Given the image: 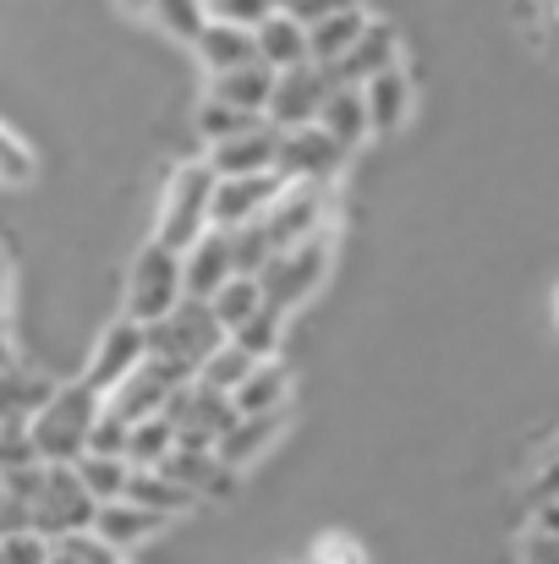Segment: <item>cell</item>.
Listing matches in <instances>:
<instances>
[{
  "instance_id": "6da1fadb",
  "label": "cell",
  "mask_w": 559,
  "mask_h": 564,
  "mask_svg": "<svg viewBox=\"0 0 559 564\" xmlns=\"http://www.w3.org/2000/svg\"><path fill=\"white\" fill-rule=\"evenodd\" d=\"M99 405H105V394L88 389L83 378L50 389V394L39 400V411L28 416V438H33L39 460L72 466V460L88 449V433H94V422H99Z\"/></svg>"
},
{
  "instance_id": "7a4b0ae2",
  "label": "cell",
  "mask_w": 559,
  "mask_h": 564,
  "mask_svg": "<svg viewBox=\"0 0 559 564\" xmlns=\"http://www.w3.org/2000/svg\"><path fill=\"white\" fill-rule=\"evenodd\" d=\"M324 274H330V236L319 230V236H308V241H297V247H275L269 263L258 269V291H264V302H269L275 313L291 318V313L324 285Z\"/></svg>"
},
{
  "instance_id": "3957f363",
  "label": "cell",
  "mask_w": 559,
  "mask_h": 564,
  "mask_svg": "<svg viewBox=\"0 0 559 564\" xmlns=\"http://www.w3.org/2000/svg\"><path fill=\"white\" fill-rule=\"evenodd\" d=\"M225 340V324L214 318V307L203 296H182L165 318L149 324V357H171V362H186L192 373L203 368V357Z\"/></svg>"
},
{
  "instance_id": "277c9868",
  "label": "cell",
  "mask_w": 559,
  "mask_h": 564,
  "mask_svg": "<svg viewBox=\"0 0 559 564\" xmlns=\"http://www.w3.org/2000/svg\"><path fill=\"white\" fill-rule=\"evenodd\" d=\"M214 171L208 165H182L165 187V203H160V225H154V241L171 247V252H186L214 219H208V203H214Z\"/></svg>"
},
{
  "instance_id": "5b68a950",
  "label": "cell",
  "mask_w": 559,
  "mask_h": 564,
  "mask_svg": "<svg viewBox=\"0 0 559 564\" xmlns=\"http://www.w3.org/2000/svg\"><path fill=\"white\" fill-rule=\"evenodd\" d=\"M182 296H186L182 252L149 241V247L138 252V263H132V280H127V318L154 324V318H165Z\"/></svg>"
},
{
  "instance_id": "8992f818",
  "label": "cell",
  "mask_w": 559,
  "mask_h": 564,
  "mask_svg": "<svg viewBox=\"0 0 559 564\" xmlns=\"http://www.w3.org/2000/svg\"><path fill=\"white\" fill-rule=\"evenodd\" d=\"M94 510H99V499L83 488L77 466H50V460H44V482H39V494H33V532H44V538L55 543V538H66V532L94 527Z\"/></svg>"
},
{
  "instance_id": "52a82bcc",
  "label": "cell",
  "mask_w": 559,
  "mask_h": 564,
  "mask_svg": "<svg viewBox=\"0 0 559 564\" xmlns=\"http://www.w3.org/2000/svg\"><path fill=\"white\" fill-rule=\"evenodd\" d=\"M165 416L176 422V444H219L230 427H236V400L225 394V389H208V383H182V389H171L165 394Z\"/></svg>"
},
{
  "instance_id": "ba28073f",
  "label": "cell",
  "mask_w": 559,
  "mask_h": 564,
  "mask_svg": "<svg viewBox=\"0 0 559 564\" xmlns=\"http://www.w3.org/2000/svg\"><path fill=\"white\" fill-rule=\"evenodd\" d=\"M341 83H335V66H319V61H302V66H291V72H275V94H269V121L280 127V132H291V127H308V121H319V110H324V99L335 94Z\"/></svg>"
},
{
  "instance_id": "9c48e42d",
  "label": "cell",
  "mask_w": 559,
  "mask_h": 564,
  "mask_svg": "<svg viewBox=\"0 0 559 564\" xmlns=\"http://www.w3.org/2000/svg\"><path fill=\"white\" fill-rule=\"evenodd\" d=\"M324 214H330V182H286L275 203L258 214V225L269 230L275 247H297L324 230Z\"/></svg>"
},
{
  "instance_id": "30bf717a",
  "label": "cell",
  "mask_w": 559,
  "mask_h": 564,
  "mask_svg": "<svg viewBox=\"0 0 559 564\" xmlns=\"http://www.w3.org/2000/svg\"><path fill=\"white\" fill-rule=\"evenodd\" d=\"M346 143L341 138H330L319 121H308V127H291V132H280V160H275V171L286 176V182H335V171L346 165Z\"/></svg>"
},
{
  "instance_id": "8fae6325",
  "label": "cell",
  "mask_w": 559,
  "mask_h": 564,
  "mask_svg": "<svg viewBox=\"0 0 559 564\" xmlns=\"http://www.w3.org/2000/svg\"><path fill=\"white\" fill-rule=\"evenodd\" d=\"M143 357H149V324L121 318V324H110V329L99 335V346H94V357H88L83 383H88V389H99V394H110V389L132 373V368H143Z\"/></svg>"
},
{
  "instance_id": "7c38bea8",
  "label": "cell",
  "mask_w": 559,
  "mask_h": 564,
  "mask_svg": "<svg viewBox=\"0 0 559 564\" xmlns=\"http://www.w3.org/2000/svg\"><path fill=\"white\" fill-rule=\"evenodd\" d=\"M280 160V127L275 121H252L247 132L225 138V143H208V171L214 176H258V171H275Z\"/></svg>"
},
{
  "instance_id": "4fadbf2b",
  "label": "cell",
  "mask_w": 559,
  "mask_h": 564,
  "mask_svg": "<svg viewBox=\"0 0 559 564\" xmlns=\"http://www.w3.org/2000/svg\"><path fill=\"white\" fill-rule=\"evenodd\" d=\"M280 187H286V176H280V171H258V176H219V182H214V203H208V219H214V225H225V230H236V225L258 219V214L275 203V192Z\"/></svg>"
},
{
  "instance_id": "5bb4252c",
  "label": "cell",
  "mask_w": 559,
  "mask_h": 564,
  "mask_svg": "<svg viewBox=\"0 0 559 564\" xmlns=\"http://www.w3.org/2000/svg\"><path fill=\"white\" fill-rule=\"evenodd\" d=\"M236 274V252H230V230L225 225H208L192 247L182 252V280H186V296H214L225 280Z\"/></svg>"
},
{
  "instance_id": "9a60e30c",
  "label": "cell",
  "mask_w": 559,
  "mask_h": 564,
  "mask_svg": "<svg viewBox=\"0 0 559 564\" xmlns=\"http://www.w3.org/2000/svg\"><path fill=\"white\" fill-rule=\"evenodd\" d=\"M165 521H171V516H160V510H149V505H138V499H105V505L94 510V532H99L116 554L149 543Z\"/></svg>"
},
{
  "instance_id": "2e32d148",
  "label": "cell",
  "mask_w": 559,
  "mask_h": 564,
  "mask_svg": "<svg viewBox=\"0 0 559 564\" xmlns=\"http://www.w3.org/2000/svg\"><path fill=\"white\" fill-rule=\"evenodd\" d=\"M160 471L176 477L182 488H192L197 499H219V494H230V466H225L208 444H176V449L160 460Z\"/></svg>"
},
{
  "instance_id": "e0dca14e",
  "label": "cell",
  "mask_w": 559,
  "mask_h": 564,
  "mask_svg": "<svg viewBox=\"0 0 559 564\" xmlns=\"http://www.w3.org/2000/svg\"><path fill=\"white\" fill-rule=\"evenodd\" d=\"M411 77L400 72V66H384V72H373L368 83H363V105H368V127L378 138H389V132H400L406 127V116H411Z\"/></svg>"
},
{
  "instance_id": "ac0fdd59",
  "label": "cell",
  "mask_w": 559,
  "mask_h": 564,
  "mask_svg": "<svg viewBox=\"0 0 559 564\" xmlns=\"http://www.w3.org/2000/svg\"><path fill=\"white\" fill-rule=\"evenodd\" d=\"M252 44H258V61L275 66V72H291V66L313 61V50H308V22H297V17H286V11H269V17L252 28Z\"/></svg>"
},
{
  "instance_id": "d6986e66",
  "label": "cell",
  "mask_w": 559,
  "mask_h": 564,
  "mask_svg": "<svg viewBox=\"0 0 559 564\" xmlns=\"http://www.w3.org/2000/svg\"><path fill=\"white\" fill-rule=\"evenodd\" d=\"M280 433H286V411H252V416H236V427L214 444V455L236 471V466H252L264 449H275Z\"/></svg>"
},
{
  "instance_id": "ffe728a7",
  "label": "cell",
  "mask_w": 559,
  "mask_h": 564,
  "mask_svg": "<svg viewBox=\"0 0 559 564\" xmlns=\"http://www.w3.org/2000/svg\"><path fill=\"white\" fill-rule=\"evenodd\" d=\"M395 55H400V39H395V28L389 22H368L363 28V39L335 61V83H368L373 72H384V66H395Z\"/></svg>"
},
{
  "instance_id": "44dd1931",
  "label": "cell",
  "mask_w": 559,
  "mask_h": 564,
  "mask_svg": "<svg viewBox=\"0 0 559 564\" xmlns=\"http://www.w3.org/2000/svg\"><path fill=\"white\" fill-rule=\"evenodd\" d=\"M192 50H197V61H203L208 72H230V66L258 61L252 28H236V22H219V17H208V22H203V33L192 39Z\"/></svg>"
},
{
  "instance_id": "7402d4cb",
  "label": "cell",
  "mask_w": 559,
  "mask_h": 564,
  "mask_svg": "<svg viewBox=\"0 0 559 564\" xmlns=\"http://www.w3.org/2000/svg\"><path fill=\"white\" fill-rule=\"evenodd\" d=\"M269 94H275V66H264V61L214 72V88H208V99H225V105H236L247 116H264L269 110Z\"/></svg>"
},
{
  "instance_id": "603a6c76",
  "label": "cell",
  "mask_w": 559,
  "mask_h": 564,
  "mask_svg": "<svg viewBox=\"0 0 559 564\" xmlns=\"http://www.w3.org/2000/svg\"><path fill=\"white\" fill-rule=\"evenodd\" d=\"M373 17L363 6H341V11H330V17H319L313 28H308V50H313V61L319 66H335L357 39H363V28H368Z\"/></svg>"
},
{
  "instance_id": "cb8c5ba5",
  "label": "cell",
  "mask_w": 559,
  "mask_h": 564,
  "mask_svg": "<svg viewBox=\"0 0 559 564\" xmlns=\"http://www.w3.org/2000/svg\"><path fill=\"white\" fill-rule=\"evenodd\" d=\"M319 127H324L330 138H341L346 149H357L363 138H373L368 105H363V88H357V83H341V88L324 99V110H319Z\"/></svg>"
},
{
  "instance_id": "d4e9b609",
  "label": "cell",
  "mask_w": 559,
  "mask_h": 564,
  "mask_svg": "<svg viewBox=\"0 0 559 564\" xmlns=\"http://www.w3.org/2000/svg\"><path fill=\"white\" fill-rule=\"evenodd\" d=\"M236 411L241 416H252V411H286V400H291V373L269 357V362H252V373L236 383Z\"/></svg>"
},
{
  "instance_id": "484cf974",
  "label": "cell",
  "mask_w": 559,
  "mask_h": 564,
  "mask_svg": "<svg viewBox=\"0 0 559 564\" xmlns=\"http://www.w3.org/2000/svg\"><path fill=\"white\" fill-rule=\"evenodd\" d=\"M121 499H138V505H149V510H160V516H182L197 505V494L182 488L176 477H165L160 466H132V477H127V494Z\"/></svg>"
},
{
  "instance_id": "4316f807",
  "label": "cell",
  "mask_w": 559,
  "mask_h": 564,
  "mask_svg": "<svg viewBox=\"0 0 559 564\" xmlns=\"http://www.w3.org/2000/svg\"><path fill=\"white\" fill-rule=\"evenodd\" d=\"M77 477H83V488L105 505V499H121L127 494V477H132V460L127 455H99V449H83L77 460Z\"/></svg>"
},
{
  "instance_id": "83f0119b",
  "label": "cell",
  "mask_w": 559,
  "mask_h": 564,
  "mask_svg": "<svg viewBox=\"0 0 559 564\" xmlns=\"http://www.w3.org/2000/svg\"><path fill=\"white\" fill-rule=\"evenodd\" d=\"M171 449H176V422H171L165 411L132 422V433H127V460H132V466H160Z\"/></svg>"
},
{
  "instance_id": "f1b7e54d",
  "label": "cell",
  "mask_w": 559,
  "mask_h": 564,
  "mask_svg": "<svg viewBox=\"0 0 559 564\" xmlns=\"http://www.w3.org/2000/svg\"><path fill=\"white\" fill-rule=\"evenodd\" d=\"M50 394V383L33 373H22L17 362L11 368H0V427L6 422H28L33 411H39V400Z\"/></svg>"
},
{
  "instance_id": "f546056e",
  "label": "cell",
  "mask_w": 559,
  "mask_h": 564,
  "mask_svg": "<svg viewBox=\"0 0 559 564\" xmlns=\"http://www.w3.org/2000/svg\"><path fill=\"white\" fill-rule=\"evenodd\" d=\"M208 307H214V318L225 324V335L241 324V318H252L258 307H264V291H258V274H230L214 296H208Z\"/></svg>"
},
{
  "instance_id": "4dcf8cb0",
  "label": "cell",
  "mask_w": 559,
  "mask_h": 564,
  "mask_svg": "<svg viewBox=\"0 0 559 564\" xmlns=\"http://www.w3.org/2000/svg\"><path fill=\"white\" fill-rule=\"evenodd\" d=\"M280 335H286V313H275L269 302H264L252 318H241V324L230 329V340H236L252 362H269V357L280 351Z\"/></svg>"
},
{
  "instance_id": "1f68e13d",
  "label": "cell",
  "mask_w": 559,
  "mask_h": 564,
  "mask_svg": "<svg viewBox=\"0 0 559 564\" xmlns=\"http://www.w3.org/2000/svg\"><path fill=\"white\" fill-rule=\"evenodd\" d=\"M247 373H252V357H247V351H241V346H236V340L225 335V340H219V346H214V351L203 357V368H197V383L236 394V383H241Z\"/></svg>"
},
{
  "instance_id": "d6a6232c",
  "label": "cell",
  "mask_w": 559,
  "mask_h": 564,
  "mask_svg": "<svg viewBox=\"0 0 559 564\" xmlns=\"http://www.w3.org/2000/svg\"><path fill=\"white\" fill-rule=\"evenodd\" d=\"M171 39H182L192 44L197 33H203V22H208V0H154V11H149Z\"/></svg>"
},
{
  "instance_id": "836d02e7",
  "label": "cell",
  "mask_w": 559,
  "mask_h": 564,
  "mask_svg": "<svg viewBox=\"0 0 559 564\" xmlns=\"http://www.w3.org/2000/svg\"><path fill=\"white\" fill-rule=\"evenodd\" d=\"M230 252H236V274H258V269L269 263L275 241H269V230H264L258 219H247V225L230 230Z\"/></svg>"
},
{
  "instance_id": "e575fe53",
  "label": "cell",
  "mask_w": 559,
  "mask_h": 564,
  "mask_svg": "<svg viewBox=\"0 0 559 564\" xmlns=\"http://www.w3.org/2000/svg\"><path fill=\"white\" fill-rule=\"evenodd\" d=\"M258 116H247V110H236V105H225V99H208L203 110H197V132L208 138V143H225V138H236V132H247Z\"/></svg>"
},
{
  "instance_id": "d590c367",
  "label": "cell",
  "mask_w": 559,
  "mask_h": 564,
  "mask_svg": "<svg viewBox=\"0 0 559 564\" xmlns=\"http://www.w3.org/2000/svg\"><path fill=\"white\" fill-rule=\"evenodd\" d=\"M33 182V154H28V143L11 132V127H0V187H28Z\"/></svg>"
},
{
  "instance_id": "8d00e7d4",
  "label": "cell",
  "mask_w": 559,
  "mask_h": 564,
  "mask_svg": "<svg viewBox=\"0 0 559 564\" xmlns=\"http://www.w3.org/2000/svg\"><path fill=\"white\" fill-rule=\"evenodd\" d=\"M50 538L44 532H33V527H22V532H0V560L6 564H50Z\"/></svg>"
},
{
  "instance_id": "74e56055",
  "label": "cell",
  "mask_w": 559,
  "mask_h": 564,
  "mask_svg": "<svg viewBox=\"0 0 559 564\" xmlns=\"http://www.w3.org/2000/svg\"><path fill=\"white\" fill-rule=\"evenodd\" d=\"M127 433H132V422L116 416L110 405H99V422H94V433H88V449H99V455H127Z\"/></svg>"
},
{
  "instance_id": "f35d334b",
  "label": "cell",
  "mask_w": 559,
  "mask_h": 564,
  "mask_svg": "<svg viewBox=\"0 0 559 564\" xmlns=\"http://www.w3.org/2000/svg\"><path fill=\"white\" fill-rule=\"evenodd\" d=\"M308 564H368V554H363L357 538H346V532H324V538L313 543Z\"/></svg>"
},
{
  "instance_id": "ab89813d",
  "label": "cell",
  "mask_w": 559,
  "mask_h": 564,
  "mask_svg": "<svg viewBox=\"0 0 559 564\" xmlns=\"http://www.w3.org/2000/svg\"><path fill=\"white\" fill-rule=\"evenodd\" d=\"M269 11H275V0H208V17L236 22V28H258Z\"/></svg>"
},
{
  "instance_id": "60d3db41",
  "label": "cell",
  "mask_w": 559,
  "mask_h": 564,
  "mask_svg": "<svg viewBox=\"0 0 559 564\" xmlns=\"http://www.w3.org/2000/svg\"><path fill=\"white\" fill-rule=\"evenodd\" d=\"M341 6H357V0H275V11H286V17H297V22H319V17H330V11H341Z\"/></svg>"
},
{
  "instance_id": "b9f144b4",
  "label": "cell",
  "mask_w": 559,
  "mask_h": 564,
  "mask_svg": "<svg viewBox=\"0 0 559 564\" xmlns=\"http://www.w3.org/2000/svg\"><path fill=\"white\" fill-rule=\"evenodd\" d=\"M522 564H559V532L538 527V532L522 543Z\"/></svg>"
},
{
  "instance_id": "7bdbcfd3",
  "label": "cell",
  "mask_w": 559,
  "mask_h": 564,
  "mask_svg": "<svg viewBox=\"0 0 559 564\" xmlns=\"http://www.w3.org/2000/svg\"><path fill=\"white\" fill-rule=\"evenodd\" d=\"M549 499H559V449L549 455V466H544L538 482H533V505H549Z\"/></svg>"
},
{
  "instance_id": "ee69618b",
  "label": "cell",
  "mask_w": 559,
  "mask_h": 564,
  "mask_svg": "<svg viewBox=\"0 0 559 564\" xmlns=\"http://www.w3.org/2000/svg\"><path fill=\"white\" fill-rule=\"evenodd\" d=\"M538 527H549V532H559V499H549V505H538Z\"/></svg>"
},
{
  "instance_id": "f6af8a7d",
  "label": "cell",
  "mask_w": 559,
  "mask_h": 564,
  "mask_svg": "<svg viewBox=\"0 0 559 564\" xmlns=\"http://www.w3.org/2000/svg\"><path fill=\"white\" fill-rule=\"evenodd\" d=\"M6 280H11V263H6V252H0V335H6Z\"/></svg>"
},
{
  "instance_id": "bcb514c9",
  "label": "cell",
  "mask_w": 559,
  "mask_h": 564,
  "mask_svg": "<svg viewBox=\"0 0 559 564\" xmlns=\"http://www.w3.org/2000/svg\"><path fill=\"white\" fill-rule=\"evenodd\" d=\"M50 564H83V560H77L72 549H61V543H55V549H50Z\"/></svg>"
},
{
  "instance_id": "7dc6e473",
  "label": "cell",
  "mask_w": 559,
  "mask_h": 564,
  "mask_svg": "<svg viewBox=\"0 0 559 564\" xmlns=\"http://www.w3.org/2000/svg\"><path fill=\"white\" fill-rule=\"evenodd\" d=\"M127 11H154V0H121Z\"/></svg>"
},
{
  "instance_id": "c3c4849f",
  "label": "cell",
  "mask_w": 559,
  "mask_h": 564,
  "mask_svg": "<svg viewBox=\"0 0 559 564\" xmlns=\"http://www.w3.org/2000/svg\"><path fill=\"white\" fill-rule=\"evenodd\" d=\"M555 329H559V291H555Z\"/></svg>"
},
{
  "instance_id": "681fc988",
  "label": "cell",
  "mask_w": 559,
  "mask_h": 564,
  "mask_svg": "<svg viewBox=\"0 0 559 564\" xmlns=\"http://www.w3.org/2000/svg\"><path fill=\"white\" fill-rule=\"evenodd\" d=\"M549 11H555V22H559V0H549Z\"/></svg>"
},
{
  "instance_id": "f907efd6",
  "label": "cell",
  "mask_w": 559,
  "mask_h": 564,
  "mask_svg": "<svg viewBox=\"0 0 559 564\" xmlns=\"http://www.w3.org/2000/svg\"><path fill=\"white\" fill-rule=\"evenodd\" d=\"M0 564H6V560H0Z\"/></svg>"
}]
</instances>
